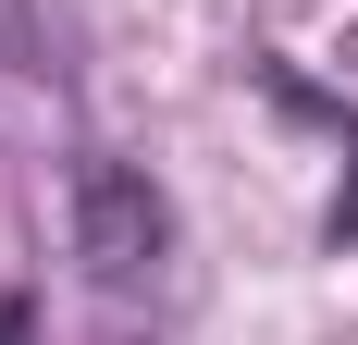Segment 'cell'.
I'll return each mask as SVG.
<instances>
[{"label": "cell", "instance_id": "obj_1", "mask_svg": "<svg viewBox=\"0 0 358 345\" xmlns=\"http://www.w3.org/2000/svg\"><path fill=\"white\" fill-rule=\"evenodd\" d=\"M74 247H87L99 284H136L148 259H161V198H148V172H124V161L74 172Z\"/></svg>", "mask_w": 358, "mask_h": 345}]
</instances>
